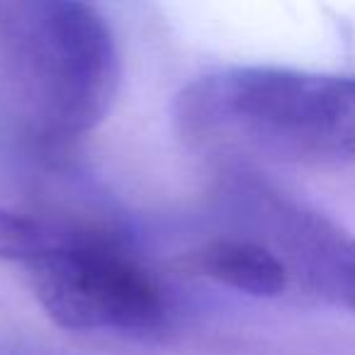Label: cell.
Segmentation results:
<instances>
[{
  "label": "cell",
  "instance_id": "1",
  "mask_svg": "<svg viewBox=\"0 0 355 355\" xmlns=\"http://www.w3.org/2000/svg\"><path fill=\"white\" fill-rule=\"evenodd\" d=\"M119 88L107 20L78 0H0V98L46 141L95 129Z\"/></svg>",
  "mask_w": 355,
  "mask_h": 355
},
{
  "label": "cell",
  "instance_id": "4",
  "mask_svg": "<svg viewBox=\"0 0 355 355\" xmlns=\"http://www.w3.org/2000/svg\"><path fill=\"white\" fill-rule=\"evenodd\" d=\"M200 266L212 280L251 297H277L287 285L280 258L253 241L222 239L209 243L200 256Z\"/></svg>",
  "mask_w": 355,
  "mask_h": 355
},
{
  "label": "cell",
  "instance_id": "6",
  "mask_svg": "<svg viewBox=\"0 0 355 355\" xmlns=\"http://www.w3.org/2000/svg\"><path fill=\"white\" fill-rule=\"evenodd\" d=\"M334 285L343 304L355 311V241L338 253L334 266Z\"/></svg>",
  "mask_w": 355,
  "mask_h": 355
},
{
  "label": "cell",
  "instance_id": "2",
  "mask_svg": "<svg viewBox=\"0 0 355 355\" xmlns=\"http://www.w3.org/2000/svg\"><path fill=\"white\" fill-rule=\"evenodd\" d=\"M188 137L292 161L355 158V78L275 66L200 76L175 100Z\"/></svg>",
  "mask_w": 355,
  "mask_h": 355
},
{
  "label": "cell",
  "instance_id": "5",
  "mask_svg": "<svg viewBox=\"0 0 355 355\" xmlns=\"http://www.w3.org/2000/svg\"><path fill=\"white\" fill-rule=\"evenodd\" d=\"M69 232H61L40 219L0 205V261L32 266L44 253L59 246Z\"/></svg>",
  "mask_w": 355,
  "mask_h": 355
},
{
  "label": "cell",
  "instance_id": "3",
  "mask_svg": "<svg viewBox=\"0 0 355 355\" xmlns=\"http://www.w3.org/2000/svg\"><path fill=\"white\" fill-rule=\"evenodd\" d=\"M30 268L37 302L69 331L153 334L166 304L153 280L112 246L69 234Z\"/></svg>",
  "mask_w": 355,
  "mask_h": 355
}]
</instances>
